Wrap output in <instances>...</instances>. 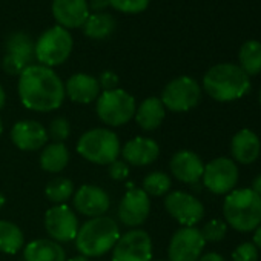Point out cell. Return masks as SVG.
<instances>
[{
	"label": "cell",
	"mask_w": 261,
	"mask_h": 261,
	"mask_svg": "<svg viewBox=\"0 0 261 261\" xmlns=\"http://www.w3.org/2000/svg\"><path fill=\"white\" fill-rule=\"evenodd\" d=\"M17 88L22 105L36 112L59 109L66 95L62 79L43 65H30L25 68L19 75Z\"/></svg>",
	"instance_id": "obj_1"
},
{
	"label": "cell",
	"mask_w": 261,
	"mask_h": 261,
	"mask_svg": "<svg viewBox=\"0 0 261 261\" xmlns=\"http://www.w3.org/2000/svg\"><path fill=\"white\" fill-rule=\"evenodd\" d=\"M206 94L217 101H235L250 89V77L233 63H218L203 77Z\"/></svg>",
	"instance_id": "obj_2"
},
{
	"label": "cell",
	"mask_w": 261,
	"mask_h": 261,
	"mask_svg": "<svg viewBox=\"0 0 261 261\" xmlns=\"http://www.w3.org/2000/svg\"><path fill=\"white\" fill-rule=\"evenodd\" d=\"M120 237V227L111 217L101 215L89 218L79 227L75 237V247L80 255L86 258H95L108 253L115 246Z\"/></svg>",
	"instance_id": "obj_3"
},
{
	"label": "cell",
	"mask_w": 261,
	"mask_h": 261,
	"mask_svg": "<svg viewBox=\"0 0 261 261\" xmlns=\"http://www.w3.org/2000/svg\"><path fill=\"white\" fill-rule=\"evenodd\" d=\"M226 224L238 232H253L261 224V197L252 189H233L223 203Z\"/></svg>",
	"instance_id": "obj_4"
},
{
	"label": "cell",
	"mask_w": 261,
	"mask_h": 261,
	"mask_svg": "<svg viewBox=\"0 0 261 261\" xmlns=\"http://www.w3.org/2000/svg\"><path fill=\"white\" fill-rule=\"evenodd\" d=\"M77 152L80 157L94 165L108 166L118 160L121 145L115 133L108 127H94L86 130L77 142Z\"/></svg>",
	"instance_id": "obj_5"
},
{
	"label": "cell",
	"mask_w": 261,
	"mask_h": 261,
	"mask_svg": "<svg viewBox=\"0 0 261 261\" xmlns=\"http://www.w3.org/2000/svg\"><path fill=\"white\" fill-rule=\"evenodd\" d=\"M95 101L98 118L111 127L123 126L136 115V98L124 89L117 88L112 91H103Z\"/></svg>",
	"instance_id": "obj_6"
},
{
	"label": "cell",
	"mask_w": 261,
	"mask_h": 261,
	"mask_svg": "<svg viewBox=\"0 0 261 261\" xmlns=\"http://www.w3.org/2000/svg\"><path fill=\"white\" fill-rule=\"evenodd\" d=\"M72 45V36L68 33V30L57 25L39 37L37 43L34 45V56L40 65L46 68L59 66L71 56Z\"/></svg>",
	"instance_id": "obj_7"
},
{
	"label": "cell",
	"mask_w": 261,
	"mask_h": 261,
	"mask_svg": "<svg viewBox=\"0 0 261 261\" xmlns=\"http://www.w3.org/2000/svg\"><path fill=\"white\" fill-rule=\"evenodd\" d=\"M160 100L172 112H188L200 103L201 86L195 79L181 75L165 86Z\"/></svg>",
	"instance_id": "obj_8"
},
{
	"label": "cell",
	"mask_w": 261,
	"mask_h": 261,
	"mask_svg": "<svg viewBox=\"0 0 261 261\" xmlns=\"http://www.w3.org/2000/svg\"><path fill=\"white\" fill-rule=\"evenodd\" d=\"M112 261H152V240L143 229L120 233L112 247Z\"/></svg>",
	"instance_id": "obj_9"
},
{
	"label": "cell",
	"mask_w": 261,
	"mask_h": 261,
	"mask_svg": "<svg viewBox=\"0 0 261 261\" xmlns=\"http://www.w3.org/2000/svg\"><path fill=\"white\" fill-rule=\"evenodd\" d=\"M203 186L215 195H227L238 183V166L232 159L218 157L204 165Z\"/></svg>",
	"instance_id": "obj_10"
},
{
	"label": "cell",
	"mask_w": 261,
	"mask_h": 261,
	"mask_svg": "<svg viewBox=\"0 0 261 261\" xmlns=\"http://www.w3.org/2000/svg\"><path fill=\"white\" fill-rule=\"evenodd\" d=\"M165 209L183 227H194L204 217L203 203L192 194L174 191L165 197Z\"/></svg>",
	"instance_id": "obj_11"
},
{
	"label": "cell",
	"mask_w": 261,
	"mask_h": 261,
	"mask_svg": "<svg viewBox=\"0 0 261 261\" xmlns=\"http://www.w3.org/2000/svg\"><path fill=\"white\" fill-rule=\"evenodd\" d=\"M204 244L206 241L198 227H181L169 241L168 261H198Z\"/></svg>",
	"instance_id": "obj_12"
},
{
	"label": "cell",
	"mask_w": 261,
	"mask_h": 261,
	"mask_svg": "<svg viewBox=\"0 0 261 261\" xmlns=\"http://www.w3.org/2000/svg\"><path fill=\"white\" fill-rule=\"evenodd\" d=\"M79 218L66 204H56L45 214V229L51 240L57 243L74 241L79 232Z\"/></svg>",
	"instance_id": "obj_13"
},
{
	"label": "cell",
	"mask_w": 261,
	"mask_h": 261,
	"mask_svg": "<svg viewBox=\"0 0 261 261\" xmlns=\"http://www.w3.org/2000/svg\"><path fill=\"white\" fill-rule=\"evenodd\" d=\"M151 212V200L149 195L142 188H133L129 185V189L123 195L120 204H118V218L120 223L137 229L142 226Z\"/></svg>",
	"instance_id": "obj_14"
},
{
	"label": "cell",
	"mask_w": 261,
	"mask_h": 261,
	"mask_svg": "<svg viewBox=\"0 0 261 261\" xmlns=\"http://www.w3.org/2000/svg\"><path fill=\"white\" fill-rule=\"evenodd\" d=\"M74 209L89 218L101 217L109 211L111 198L108 192L97 185H83L72 195Z\"/></svg>",
	"instance_id": "obj_15"
},
{
	"label": "cell",
	"mask_w": 261,
	"mask_h": 261,
	"mask_svg": "<svg viewBox=\"0 0 261 261\" xmlns=\"http://www.w3.org/2000/svg\"><path fill=\"white\" fill-rule=\"evenodd\" d=\"M34 57V43L31 39L23 33H17L7 43V56L4 57L2 66L8 74L20 75Z\"/></svg>",
	"instance_id": "obj_16"
},
{
	"label": "cell",
	"mask_w": 261,
	"mask_h": 261,
	"mask_svg": "<svg viewBox=\"0 0 261 261\" xmlns=\"http://www.w3.org/2000/svg\"><path fill=\"white\" fill-rule=\"evenodd\" d=\"M11 140L20 151L34 152L46 146L48 133L46 127L36 120H20L11 129Z\"/></svg>",
	"instance_id": "obj_17"
},
{
	"label": "cell",
	"mask_w": 261,
	"mask_h": 261,
	"mask_svg": "<svg viewBox=\"0 0 261 261\" xmlns=\"http://www.w3.org/2000/svg\"><path fill=\"white\" fill-rule=\"evenodd\" d=\"M169 169L178 181L192 186L195 183H200L204 172V163L198 154L183 149L172 155Z\"/></svg>",
	"instance_id": "obj_18"
},
{
	"label": "cell",
	"mask_w": 261,
	"mask_h": 261,
	"mask_svg": "<svg viewBox=\"0 0 261 261\" xmlns=\"http://www.w3.org/2000/svg\"><path fill=\"white\" fill-rule=\"evenodd\" d=\"M123 160L129 166H149L160 155V146L149 137H134L121 148Z\"/></svg>",
	"instance_id": "obj_19"
},
{
	"label": "cell",
	"mask_w": 261,
	"mask_h": 261,
	"mask_svg": "<svg viewBox=\"0 0 261 261\" xmlns=\"http://www.w3.org/2000/svg\"><path fill=\"white\" fill-rule=\"evenodd\" d=\"M53 16L65 30L80 28L89 17L88 0H53Z\"/></svg>",
	"instance_id": "obj_20"
},
{
	"label": "cell",
	"mask_w": 261,
	"mask_h": 261,
	"mask_svg": "<svg viewBox=\"0 0 261 261\" xmlns=\"http://www.w3.org/2000/svg\"><path fill=\"white\" fill-rule=\"evenodd\" d=\"M261 152V142L250 129H241L230 140V154L240 165H252Z\"/></svg>",
	"instance_id": "obj_21"
},
{
	"label": "cell",
	"mask_w": 261,
	"mask_h": 261,
	"mask_svg": "<svg viewBox=\"0 0 261 261\" xmlns=\"http://www.w3.org/2000/svg\"><path fill=\"white\" fill-rule=\"evenodd\" d=\"M65 94L75 103L88 105L98 98L100 95V85L98 80L89 74H74L68 79L65 85Z\"/></svg>",
	"instance_id": "obj_22"
},
{
	"label": "cell",
	"mask_w": 261,
	"mask_h": 261,
	"mask_svg": "<svg viewBox=\"0 0 261 261\" xmlns=\"http://www.w3.org/2000/svg\"><path fill=\"white\" fill-rule=\"evenodd\" d=\"M25 261H66L65 249L51 238H39L23 249Z\"/></svg>",
	"instance_id": "obj_23"
},
{
	"label": "cell",
	"mask_w": 261,
	"mask_h": 261,
	"mask_svg": "<svg viewBox=\"0 0 261 261\" xmlns=\"http://www.w3.org/2000/svg\"><path fill=\"white\" fill-rule=\"evenodd\" d=\"M134 117L143 130H155L166 117V108L159 97H148L139 105Z\"/></svg>",
	"instance_id": "obj_24"
},
{
	"label": "cell",
	"mask_w": 261,
	"mask_h": 261,
	"mask_svg": "<svg viewBox=\"0 0 261 261\" xmlns=\"http://www.w3.org/2000/svg\"><path fill=\"white\" fill-rule=\"evenodd\" d=\"M40 168L46 172H62L69 163V151L65 143H51L42 149Z\"/></svg>",
	"instance_id": "obj_25"
},
{
	"label": "cell",
	"mask_w": 261,
	"mask_h": 261,
	"mask_svg": "<svg viewBox=\"0 0 261 261\" xmlns=\"http://www.w3.org/2000/svg\"><path fill=\"white\" fill-rule=\"evenodd\" d=\"M25 247V235L22 229L8 220H0V252L14 255Z\"/></svg>",
	"instance_id": "obj_26"
},
{
	"label": "cell",
	"mask_w": 261,
	"mask_h": 261,
	"mask_svg": "<svg viewBox=\"0 0 261 261\" xmlns=\"http://www.w3.org/2000/svg\"><path fill=\"white\" fill-rule=\"evenodd\" d=\"M240 68L249 75H258L261 72V42L247 40L241 45L238 51Z\"/></svg>",
	"instance_id": "obj_27"
},
{
	"label": "cell",
	"mask_w": 261,
	"mask_h": 261,
	"mask_svg": "<svg viewBox=\"0 0 261 261\" xmlns=\"http://www.w3.org/2000/svg\"><path fill=\"white\" fill-rule=\"evenodd\" d=\"M115 30V20L112 16L106 13L89 14L86 22L83 23V33L91 39H105L112 34Z\"/></svg>",
	"instance_id": "obj_28"
},
{
	"label": "cell",
	"mask_w": 261,
	"mask_h": 261,
	"mask_svg": "<svg viewBox=\"0 0 261 261\" xmlns=\"http://www.w3.org/2000/svg\"><path fill=\"white\" fill-rule=\"evenodd\" d=\"M45 195L54 204H65L74 195V183L66 177L53 178L45 188Z\"/></svg>",
	"instance_id": "obj_29"
},
{
	"label": "cell",
	"mask_w": 261,
	"mask_h": 261,
	"mask_svg": "<svg viewBox=\"0 0 261 261\" xmlns=\"http://www.w3.org/2000/svg\"><path fill=\"white\" fill-rule=\"evenodd\" d=\"M172 186V180L171 177L166 174V172H162V171H155V172H151L148 174L145 178H143V191L148 194V195H152V197H163L169 192Z\"/></svg>",
	"instance_id": "obj_30"
},
{
	"label": "cell",
	"mask_w": 261,
	"mask_h": 261,
	"mask_svg": "<svg viewBox=\"0 0 261 261\" xmlns=\"http://www.w3.org/2000/svg\"><path fill=\"white\" fill-rule=\"evenodd\" d=\"M46 133L48 139H51L54 143H65V140H68L71 136V123L65 117H56L51 120Z\"/></svg>",
	"instance_id": "obj_31"
},
{
	"label": "cell",
	"mask_w": 261,
	"mask_h": 261,
	"mask_svg": "<svg viewBox=\"0 0 261 261\" xmlns=\"http://www.w3.org/2000/svg\"><path fill=\"white\" fill-rule=\"evenodd\" d=\"M200 232H201V235H203L206 243L207 241L209 243H218V241H221L226 237L227 224H226V221H223L220 218H214V220L207 221L203 226V229H200Z\"/></svg>",
	"instance_id": "obj_32"
},
{
	"label": "cell",
	"mask_w": 261,
	"mask_h": 261,
	"mask_svg": "<svg viewBox=\"0 0 261 261\" xmlns=\"http://www.w3.org/2000/svg\"><path fill=\"white\" fill-rule=\"evenodd\" d=\"M108 4L117 11L126 14H137L148 8L149 0H108Z\"/></svg>",
	"instance_id": "obj_33"
},
{
	"label": "cell",
	"mask_w": 261,
	"mask_h": 261,
	"mask_svg": "<svg viewBox=\"0 0 261 261\" xmlns=\"http://www.w3.org/2000/svg\"><path fill=\"white\" fill-rule=\"evenodd\" d=\"M232 261H258L256 246L250 241L238 244L232 252Z\"/></svg>",
	"instance_id": "obj_34"
},
{
	"label": "cell",
	"mask_w": 261,
	"mask_h": 261,
	"mask_svg": "<svg viewBox=\"0 0 261 261\" xmlns=\"http://www.w3.org/2000/svg\"><path fill=\"white\" fill-rule=\"evenodd\" d=\"M108 174L115 181H123L129 175V165L124 160H115L108 165Z\"/></svg>",
	"instance_id": "obj_35"
},
{
	"label": "cell",
	"mask_w": 261,
	"mask_h": 261,
	"mask_svg": "<svg viewBox=\"0 0 261 261\" xmlns=\"http://www.w3.org/2000/svg\"><path fill=\"white\" fill-rule=\"evenodd\" d=\"M97 80H98L100 89H103V91L117 89V86H118V83H120L118 75H117L115 72H112V71H103Z\"/></svg>",
	"instance_id": "obj_36"
},
{
	"label": "cell",
	"mask_w": 261,
	"mask_h": 261,
	"mask_svg": "<svg viewBox=\"0 0 261 261\" xmlns=\"http://www.w3.org/2000/svg\"><path fill=\"white\" fill-rule=\"evenodd\" d=\"M198 261H226V259L220 253H217V252H209V253L201 255Z\"/></svg>",
	"instance_id": "obj_37"
},
{
	"label": "cell",
	"mask_w": 261,
	"mask_h": 261,
	"mask_svg": "<svg viewBox=\"0 0 261 261\" xmlns=\"http://www.w3.org/2000/svg\"><path fill=\"white\" fill-rule=\"evenodd\" d=\"M109 4H108V0H91V8L92 10H95V11H98V10H103V8H106Z\"/></svg>",
	"instance_id": "obj_38"
},
{
	"label": "cell",
	"mask_w": 261,
	"mask_h": 261,
	"mask_svg": "<svg viewBox=\"0 0 261 261\" xmlns=\"http://www.w3.org/2000/svg\"><path fill=\"white\" fill-rule=\"evenodd\" d=\"M256 195H259L261 197V174L259 175H256L255 178H253V181H252V188H250Z\"/></svg>",
	"instance_id": "obj_39"
},
{
	"label": "cell",
	"mask_w": 261,
	"mask_h": 261,
	"mask_svg": "<svg viewBox=\"0 0 261 261\" xmlns=\"http://www.w3.org/2000/svg\"><path fill=\"white\" fill-rule=\"evenodd\" d=\"M253 244L256 246V249H261V224L255 229V233H253Z\"/></svg>",
	"instance_id": "obj_40"
},
{
	"label": "cell",
	"mask_w": 261,
	"mask_h": 261,
	"mask_svg": "<svg viewBox=\"0 0 261 261\" xmlns=\"http://www.w3.org/2000/svg\"><path fill=\"white\" fill-rule=\"evenodd\" d=\"M5 101H7V95H5V91H4L2 85H0V109L5 106Z\"/></svg>",
	"instance_id": "obj_41"
},
{
	"label": "cell",
	"mask_w": 261,
	"mask_h": 261,
	"mask_svg": "<svg viewBox=\"0 0 261 261\" xmlns=\"http://www.w3.org/2000/svg\"><path fill=\"white\" fill-rule=\"evenodd\" d=\"M66 261H89V259L86 256H83V255H77V256H72V258H69Z\"/></svg>",
	"instance_id": "obj_42"
},
{
	"label": "cell",
	"mask_w": 261,
	"mask_h": 261,
	"mask_svg": "<svg viewBox=\"0 0 261 261\" xmlns=\"http://www.w3.org/2000/svg\"><path fill=\"white\" fill-rule=\"evenodd\" d=\"M5 204V195L2 194V191H0V207H2Z\"/></svg>",
	"instance_id": "obj_43"
},
{
	"label": "cell",
	"mask_w": 261,
	"mask_h": 261,
	"mask_svg": "<svg viewBox=\"0 0 261 261\" xmlns=\"http://www.w3.org/2000/svg\"><path fill=\"white\" fill-rule=\"evenodd\" d=\"M2 133H4V121L0 118V136H2Z\"/></svg>",
	"instance_id": "obj_44"
},
{
	"label": "cell",
	"mask_w": 261,
	"mask_h": 261,
	"mask_svg": "<svg viewBox=\"0 0 261 261\" xmlns=\"http://www.w3.org/2000/svg\"><path fill=\"white\" fill-rule=\"evenodd\" d=\"M152 261H166V259H152Z\"/></svg>",
	"instance_id": "obj_45"
},
{
	"label": "cell",
	"mask_w": 261,
	"mask_h": 261,
	"mask_svg": "<svg viewBox=\"0 0 261 261\" xmlns=\"http://www.w3.org/2000/svg\"><path fill=\"white\" fill-rule=\"evenodd\" d=\"M259 105H261V91H259Z\"/></svg>",
	"instance_id": "obj_46"
}]
</instances>
